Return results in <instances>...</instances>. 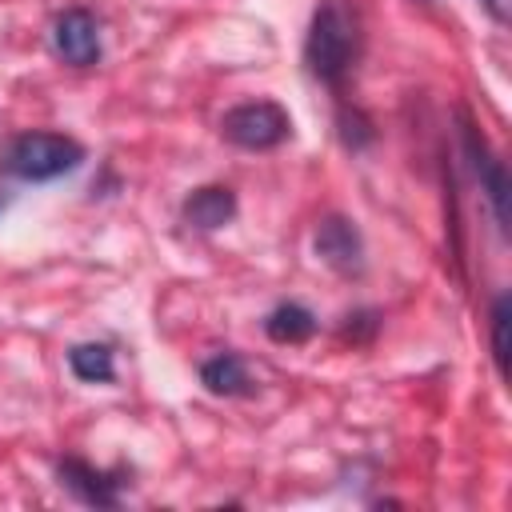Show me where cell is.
I'll list each match as a JSON object with an SVG mask.
<instances>
[{"label": "cell", "mask_w": 512, "mask_h": 512, "mask_svg": "<svg viewBox=\"0 0 512 512\" xmlns=\"http://www.w3.org/2000/svg\"><path fill=\"white\" fill-rule=\"evenodd\" d=\"M360 52V8L356 0H320L312 12V28L304 40V60L308 68L328 80L340 84L348 76V68L356 64Z\"/></svg>", "instance_id": "6da1fadb"}, {"label": "cell", "mask_w": 512, "mask_h": 512, "mask_svg": "<svg viewBox=\"0 0 512 512\" xmlns=\"http://www.w3.org/2000/svg\"><path fill=\"white\" fill-rule=\"evenodd\" d=\"M60 484H64L72 496H80L84 504H96V508H112V504H116V480H112L108 472H100V468L76 460V456L60 460Z\"/></svg>", "instance_id": "8992f818"}, {"label": "cell", "mask_w": 512, "mask_h": 512, "mask_svg": "<svg viewBox=\"0 0 512 512\" xmlns=\"http://www.w3.org/2000/svg\"><path fill=\"white\" fill-rule=\"evenodd\" d=\"M236 216V196L232 188H220V184H208V188H196L188 200H184V220L200 232H216L224 228L228 220Z\"/></svg>", "instance_id": "52a82bcc"}, {"label": "cell", "mask_w": 512, "mask_h": 512, "mask_svg": "<svg viewBox=\"0 0 512 512\" xmlns=\"http://www.w3.org/2000/svg\"><path fill=\"white\" fill-rule=\"evenodd\" d=\"M52 40H56V52H60L68 64H76V68L100 60V28H96L92 12H84V8H68V12L56 20Z\"/></svg>", "instance_id": "277c9868"}, {"label": "cell", "mask_w": 512, "mask_h": 512, "mask_svg": "<svg viewBox=\"0 0 512 512\" xmlns=\"http://www.w3.org/2000/svg\"><path fill=\"white\" fill-rule=\"evenodd\" d=\"M508 296H496V304H492V356H496V368H500V376H508Z\"/></svg>", "instance_id": "7c38bea8"}, {"label": "cell", "mask_w": 512, "mask_h": 512, "mask_svg": "<svg viewBox=\"0 0 512 512\" xmlns=\"http://www.w3.org/2000/svg\"><path fill=\"white\" fill-rule=\"evenodd\" d=\"M200 380H204V384H208V392H216V396L248 392V368H244V360H240V356H232V352L212 356V360L200 368Z\"/></svg>", "instance_id": "9c48e42d"}, {"label": "cell", "mask_w": 512, "mask_h": 512, "mask_svg": "<svg viewBox=\"0 0 512 512\" xmlns=\"http://www.w3.org/2000/svg\"><path fill=\"white\" fill-rule=\"evenodd\" d=\"M468 152L476 156V176H480V184H484V192H488V200L496 208V220L504 224L508 220V176H504V164L488 152V144L476 136V128H468Z\"/></svg>", "instance_id": "ba28073f"}, {"label": "cell", "mask_w": 512, "mask_h": 512, "mask_svg": "<svg viewBox=\"0 0 512 512\" xmlns=\"http://www.w3.org/2000/svg\"><path fill=\"white\" fill-rule=\"evenodd\" d=\"M220 132H224L232 144L260 152V148H276L280 140H288L292 120H288V112H284L280 104H272V100H248V104H236L232 112H224Z\"/></svg>", "instance_id": "3957f363"}, {"label": "cell", "mask_w": 512, "mask_h": 512, "mask_svg": "<svg viewBox=\"0 0 512 512\" xmlns=\"http://www.w3.org/2000/svg\"><path fill=\"white\" fill-rule=\"evenodd\" d=\"M68 364H72V372H76L80 380H88V384H104V380H112V372H116L108 344H76V348L68 352Z\"/></svg>", "instance_id": "8fae6325"}, {"label": "cell", "mask_w": 512, "mask_h": 512, "mask_svg": "<svg viewBox=\"0 0 512 512\" xmlns=\"http://www.w3.org/2000/svg\"><path fill=\"white\" fill-rule=\"evenodd\" d=\"M84 160V148L60 132H24L4 148V168L20 180H52L72 172Z\"/></svg>", "instance_id": "7a4b0ae2"}, {"label": "cell", "mask_w": 512, "mask_h": 512, "mask_svg": "<svg viewBox=\"0 0 512 512\" xmlns=\"http://www.w3.org/2000/svg\"><path fill=\"white\" fill-rule=\"evenodd\" d=\"M264 332H268L276 344H300V340H308V336L316 332V320H312V312L300 308V304H280V308L264 320Z\"/></svg>", "instance_id": "30bf717a"}, {"label": "cell", "mask_w": 512, "mask_h": 512, "mask_svg": "<svg viewBox=\"0 0 512 512\" xmlns=\"http://www.w3.org/2000/svg\"><path fill=\"white\" fill-rule=\"evenodd\" d=\"M316 252L324 264H332L336 272H356L360 268V232L344 220V216H328L316 228Z\"/></svg>", "instance_id": "5b68a950"}]
</instances>
